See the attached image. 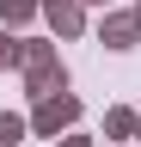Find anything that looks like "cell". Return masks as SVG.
<instances>
[{
	"label": "cell",
	"mask_w": 141,
	"mask_h": 147,
	"mask_svg": "<svg viewBox=\"0 0 141 147\" xmlns=\"http://www.w3.org/2000/svg\"><path fill=\"white\" fill-rule=\"evenodd\" d=\"M98 43H104V49H135V43H141V18L104 6V18H98Z\"/></svg>",
	"instance_id": "3957f363"
},
{
	"label": "cell",
	"mask_w": 141,
	"mask_h": 147,
	"mask_svg": "<svg viewBox=\"0 0 141 147\" xmlns=\"http://www.w3.org/2000/svg\"><path fill=\"white\" fill-rule=\"evenodd\" d=\"M31 135V117H19V110H0V147H19Z\"/></svg>",
	"instance_id": "52a82bcc"
},
{
	"label": "cell",
	"mask_w": 141,
	"mask_h": 147,
	"mask_svg": "<svg viewBox=\"0 0 141 147\" xmlns=\"http://www.w3.org/2000/svg\"><path fill=\"white\" fill-rule=\"evenodd\" d=\"M80 98H74V92H43V98H31V135H43V141H55V135H67V129H74L80 123Z\"/></svg>",
	"instance_id": "7a4b0ae2"
},
{
	"label": "cell",
	"mask_w": 141,
	"mask_h": 147,
	"mask_svg": "<svg viewBox=\"0 0 141 147\" xmlns=\"http://www.w3.org/2000/svg\"><path fill=\"white\" fill-rule=\"evenodd\" d=\"M55 147H92V135H80V129H67V135H61Z\"/></svg>",
	"instance_id": "9c48e42d"
},
{
	"label": "cell",
	"mask_w": 141,
	"mask_h": 147,
	"mask_svg": "<svg viewBox=\"0 0 141 147\" xmlns=\"http://www.w3.org/2000/svg\"><path fill=\"white\" fill-rule=\"evenodd\" d=\"M86 6H111V0H86Z\"/></svg>",
	"instance_id": "30bf717a"
},
{
	"label": "cell",
	"mask_w": 141,
	"mask_h": 147,
	"mask_svg": "<svg viewBox=\"0 0 141 147\" xmlns=\"http://www.w3.org/2000/svg\"><path fill=\"white\" fill-rule=\"evenodd\" d=\"M43 18L55 37H86V0H43Z\"/></svg>",
	"instance_id": "277c9868"
},
{
	"label": "cell",
	"mask_w": 141,
	"mask_h": 147,
	"mask_svg": "<svg viewBox=\"0 0 141 147\" xmlns=\"http://www.w3.org/2000/svg\"><path fill=\"white\" fill-rule=\"evenodd\" d=\"M19 74H25V92H31V98L67 86V61L55 55V43H37V37H25V49H19Z\"/></svg>",
	"instance_id": "6da1fadb"
},
{
	"label": "cell",
	"mask_w": 141,
	"mask_h": 147,
	"mask_svg": "<svg viewBox=\"0 0 141 147\" xmlns=\"http://www.w3.org/2000/svg\"><path fill=\"white\" fill-rule=\"evenodd\" d=\"M37 12H43V0H0V25H12V31H25Z\"/></svg>",
	"instance_id": "8992f818"
},
{
	"label": "cell",
	"mask_w": 141,
	"mask_h": 147,
	"mask_svg": "<svg viewBox=\"0 0 141 147\" xmlns=\"http://www.w3.org/2000/svg\"><path fill=\"white\" fill-rule=\"evenodd\" d=\"M19 49H25V37H12V25H0V67H19Z\"/></svg>",
	"instance_id": "ba28073f"
},
{
	"label": "cell",
	"mask_w": 141,
	"mask_h": 147,
	"mask_svg": "<svg viewBox=\"0 0 141 147\" xmlns=\"http://www.w3.org/2000/svg\"><path fill=\"white\" fill-rule=\"evenodd\" d=\"M135 18H141V0H135Z\"/></svg>",
	"instance_id": "8fae6325"
},
{
	"label": "cell",
	"mask_w": 141,
	"mask_h": 147,
	"mask_svg": "<svg viewBox=\"0 0 141 147\" xmlns=\"http://www.w3.org/2000/svg\"><path fill=\"white\" fill-rule=\"evenodd\" d=\"M104 135H111V141H135L141 135V110H104Z\"/></svg>",
	"instance_id": "5b68a950"
}]
</instances>
